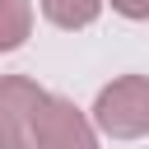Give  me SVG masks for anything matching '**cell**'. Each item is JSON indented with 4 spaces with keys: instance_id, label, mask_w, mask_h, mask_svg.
<instances>
[{
    "instance_id": "obj_1",
    "label": "cell",
    "mask_w": 149,
    "mask_h": 149,
    "mask_svg": "<svg viewBox=\"0 0 149 149\" xmlns=\"http://www.w3.org/2000/svg\"><path fill=\"white\" fill-rule=\"evenodd\" d=\"M93 126L112 140H140L149 135V74H121L98 88Z\"/></svg>"
},
{
    "instance_id": "obj_2",
    "label": "cell",
    "mask_w": 149,
    "mask_h": 149,
    "mask_svg": "<svg viewBox=\"0 0 149 149\" xmlns=\"http://www.w3.org/2000/svg\"><path fill=\"white\" fill-rule=\"evenodd\" d=\"M33 149H98V126L70 98L42 93L33 112Z\"/></svg>"
},
{
    "instance_id": "obj_3",
    "label": "cell",
    "mask_w": 149,
    "mask_h": 149,
    "mask_svg": "<svg viewBox=\"0 0 149 149\" xmlns=\"http://www.w3.org/2000/svg\"><path fill=\"white\" fill-rule=\"evenodd\" d=\"M42 93L47 88L28 74H0V149H33V112Z\"/></svg>"
},
{
    "instance_id": "obj_4",
    "label": "cell",
    "mask_w": 149,
    "mask_h": 149,
    "mask_svg": "<svg viewBox=\"0 0 149 149\" xmlns=\"http://www.w3.org/2000/svg\"><path fill=\"white\" fill-rule=\"evenodd\" d=\"M33 33V0H0V51H19Z\"/></svg>"
},
{
    "instance_id": "obj_5",
    "label": "cell",
    "mask_w": 149,
    "mask_h": 149,
    "mask_svg": "<svg viewBox=\"0 0 149 149\" xmlns=\"http://www.w3.org/2000/svg\"><path fill=\"white\" fill-rule=\"evenodd\" d=\"M42 14H47L56 28L74 33V28H88V23L102 14V0H42Z\"/></svg>"
},
{
    "instance_id": "obj_6",
    "label": "cell",
    "mask_w": 149,
    "mask_h": 149,
    "mask_svg": "<svg viewBox=\"0 0 149 149\" xmlns=\"http://www.w3.org/2000/svg\"><path fill=\"white\" fill-rule=\"evenodd\" d=\"M112 9H116L121 19H135V23L149 19V0H112Z\"/></svg>"
}]
</instances>
